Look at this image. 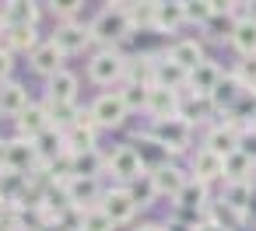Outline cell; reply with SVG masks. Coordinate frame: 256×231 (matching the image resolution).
I'll return each mask as SVG.
<instances>
[{"mask_svg":"<svg viewBox=\"0 0 256 231\" xmlns=\"http://www.w3.org/2000/svg\"><path fill=\"white\" fill-rule=\"evenodd\" d=\"M130 32H134V21L126 14V4H109L92 21V39L102 42V49H116Z\"/></svg>","mask_w":256,"mask_h":231,"instance_id":"1","label":"cell"},{"mask_svg":"<svg viewBox=\"0 0 256 231\" xmlns=\"http://www.w3.org/2000/svg\"><path fill=\"white\" fill-rule=\"evenodd\" d=\"M148 137H151L158 147H165V151H172V154H182V151H190V140H193V123H186L182 116L158 119V123H151Z\"/></svg>","mask_w":256,"mask_h":231,"instance_id":"2","label":"cell"},{"mask_svg":"<svg viewBox=\"0 0 256 231\" xmlns=\"http://www.w3.org/2000/svg\"><path fill=\"white\" fill-rule=\"evenodd\" d=\"M126 56L120 49H98L92 60H88V77L95 84H120L126 81Z\"/></svg>","mask_w":256,"mask_h":231,"instance_id":"3","label":"cell"},{"mask_svg":"<svg viewBox=\"0 0 256 231\" xmlns=\"http://www.w3.org/2000/svg\"><path fill=\"white\" fill-rule=\"evenodd\" d=\"M92 119H95V126H106V130H116V126H123V119L130 116V109H126V102H123V95L120 91H106V95H98L95 102H92Z\"/></svg>","mask_w":256,"mask_h":231,"instance_id":"4","label":"cell"},{"mask_svg":"<svg viewBox=\"0 0 256 231\" xmlns=\"http://www.w3.org/2000/svg\"><path fill=\"white\" fill-rule=\"evenodd\" d=\"M39 168H46V165H42V158L36 151V140H25V137L8 140V172H18V175L32 179Z\"/></svg>","mask_w":256,"mask_h":231,"instance_id":"5","label":"cell"},{"mask_svg":"<svg viewBox=\"0 0 256 231\" xmlns=\"http://www.w3.org/2000/svg\"><path fill=\"white\" fill-rule=\"evenodd\" d=\"M106 168H109L120 182H134V179L148 175V172H144V158H140V151H137V147H130V144L116 147V151L106 158Z\"/></svg>","mask_w":256,"mask_h":231,"instance_id":"6","label":"cell"},{"mask_svg":"<svg viewBox=\"0 0 256 231\" xmlns=\"http://www.w3.org/2000/svg\"><path fill=\"white\" fill-rule=\"evenodd\" d=\"M64 196H67V203L74 207V210H92V207H98L102 203V186H98V179H78V175H70L64 186Z\"/></svg>","mask_w":256,"mask_h":231,"instance_id":"7","label":"cell"},{"mask_svg":"<svg viewBox=\"0 0 256 231\" xmlns=\"http://www.w3.org/2000/svg\"><path fill=\"white\" fill-rule=\"evenodd\" d=\"M53 42L70 56V53H84L95 39H92V25H81V21H60L56 32H53Z\"/></svg>","mask_w":256,"mask_h":231,"instance_id":"8","label":"cell"},{"mask_svg":"<svg viewBox=\"0 0 256 231\" xmlns=\"http://www.w3.org/2000/svg\"><path fill=\"white\" fill-rule=\"evenodd\" d=\"M151 84L154 88H168V91H179L190 84V70H182L168 53L165 56H154V70H151Z\"/></svg>","mask_w":256,"mask_h":231,"instance_id":"9","label":"cell"},{"mask_svg":"<svg viewBox=\"0 0 256 231\" xmlns=\"http://www.w3.org/2000/svg\"><path fill=\"white\" fill-rule=\"evenodd\" d=\"M109 217H112V224L120 228V224H130L134 221V214H137V203H134V196L126 193V186H116V189H106V196H102V203H98Z\"/></svg>","mask_w":256,"mask_h":231,"instance_id":"10","label":"cell"},{"mask_svg":"<svg viewBox=\"0 0 256 231\" xmlns=\"http://www.w3.org/2000/svg\"><path fill=\"white\" fill-rule=\"evenodd\" d=\"M179 109H182V98H179V91H168V88H148V105H144V112L158 123V119H172V116H179Z\"/></svg>","mask_w":256,"mask_h":231,"instance_id":"11","label":"cell"},{"mask_svg":"<svg viewBox=\"0 0 256 231\" xmlns=\"http://www.w3.org/2000/svg\"><path fill=\"white\" fill-rule=\"evenodd\" d=\"M148 175H151V182H154L158 196H168V200H176V196H179V189L190 182V179H186V172H182L179 165H172V161H162V165H154Z\"/></svg>","mask_w":256,"mask_h":231,"instance_id":"12","label":"cell"},{"mask_svg":"<svg viewBox=\"0 0 256 231\" xmlns=\"http://www.w3.org/2000/svg\"><path fill=\"white\" fill-rule=\"evenodd\" d=\"M95 119H92V112L88 109H81V116H78V123L64 133L67 137V151L70 154H81V151H95Z\"/></svg>","mask_w":256,"mask_h":231,"instance_id":"13","label":"cell"},{"mask_svg":"<svg viewBox=\"0 0 256 231\" xmlns=\"http://www.w3.org/2000/svg\"><path fill=\"white\" fill-rule=\"evenodd\" d=\"M238 137H242V130L235 126V123H218V126H210V133H207V140H204V147L207 151H214L218 158H228V154H235L238 151Z\"/></svg>","mask_w":256,"mask_h":231,"instance_id":"14","label":"cell"},{"mask_svg":"<svg viewBox=\"0 0 256 231\" xmlns=\"http://www.w3.org/2000/svg\"><path fill=\"white\" fill-rule=\"evenodd\" d=\"M221 77H224V70L214 63V60H204L200 67H193L190 70V95H200V98H210V91L221 84Z\"/></svg>","mask_w":256,"mask_h":231,"instance_id":"15","label":"cell"},{"mask_svg":"<svg viewBox=\"0 0 256 231\" xmlns=\"http://www.w3.org/2000/svg\"><path fill=\"white\" fill-rule=\"evenodd\" d=\"M190 172H193V179L196 182H214V179H224V158H218L214 151H207V147H200V151H193V158H190Z\"/></svg>","mask_w":256,"mask_h":231,"instance_id":"16","label":"cell"},{"mask_svg":"<svg viewBox=\"0 0 256 231\" xmlns=\"http://www.w3.org/2000/svg\"><path fill=\"white\" fill-rule=\"evenodd\" d=\"M64 60H67V53L50 39V42H42V46L32 53V70H36V74H42V77L50 81V77H56V74L64 70Z\"/></svg>","mask_w":256,"mask_h":231,"instance_id":"17","label":"cell"},{"mask_svg":"<svg viewBox=\"0 0 256 231\" xmlns=\"http://www.w3.org/2000/svg\"><path fill=\"white\" fill-rule=\"evenodd\" d=\"M14 126H18V137H25V140H36V137H42L53 123H50V112H46V105H28L18 119H14Z\"/></svg>","mask_w":256,"mask_h":231,"instance_id":"18","label":"cell"},{"mask_svg":"<svg viewBox=\"0 0 256 231\" xmlns=\"http://www.w3.org/2000/svg\"><path fill=\"white\" fill-rule=\"evenodd\" d=\"M242 95H246V88H242L232 74H224V77H221V84L210 91V105H214V112H224V116H228Z\"/></svg>","mask_w":256,"mask_h":231,"instance_id":"19","label":"cell"},{"mask_svg":"<svg viewBox=\"0 0 256 231\" xmlns=\"http://www.w3.org/2000/svg\"><path fill=\"white\" fill-rule=\"evenodd\" d=\"M207 200H210V193H207V186L204 182H196V179H190L182 189H179V196L172 200L182 214H200V210H207Z\"/></svg>","mask_w":256,"mask_h":231,"instance_id":"20","label":"cell"},{"mask_svg":"<svg viewBox=\"0 0 256 231\" xmlns=\"http://www.w3.org/2000/svg\"><path fill=\"white\" fill-rule=\"evenodd\" d=\"M39 25V7L28 0H11L4 7V28H36Z\"/></svg>","mask_w":256,"mask_h":231,"instance_id":"21","label":"cell"},{"mask_svg":"<svg viewBox=\"0 0 256 231\" xmlns=\"http://www.w3.org/2000/svg\"><path fill=\"white\" fill-rule=\"evenodd\" d=\"M228 42H232V49L238 56H256V21L249 14H242L235 21V28H232V39Z\"/></svg>","mask_w":256,"mask_h":231,"instance_id":"22","label":"cell"},{"mask_svg":"<svg viewBox=\"0 0 256 231\" xmlns=\"http://www.w3.org/2000/svg\"><path fill=\"white\" fill-rule=\"evenodd\" d=\"M28 105H32V102H28V91H25L18 81L0 84V112H4V116H14V119H18Z\"/></svg>","mask_w":256,"mask_h":231,"instance_id":"23","label":"cell"},{"mask_svg":"<svg viewBox=\"0 0 256 231\" xmlns=\"http://www.w3.org/2000/svg\"><path fill=\"white\" fill-rule=\"evenodd\" d=\"M168 56L182 67V70H193V67H200L207 56H204V46L196 42V39H176L172 46H168Z\"/></svg>","mask_w":256,"mask_h":231,"instance_id":"24","label":"cell"},{"mask_svg":"<svg viewBox=\"0 0 256 231\" xmlns=\"http://www.w3.org/2000/svg\"><path fill=\"white\" fill-rule=\"evenodd\" d=\"M42 42H39V32L36 28H4V49L8 53H36Z\"/></svg>","mask_w":256,"mask_h":231,"instance_id":"25","label":"cell"},{"mask_svg":"<svg viewBox=\"0 0 256 231\" xmlns=\"http://www.w3.org/2000/svg\"><path fill=\"white\" fill-rule=\"evenodd\" d=\"M78 98V77L70 70H60L46 84V102H74Z\"/></svg>","mask_w":256,"mask_h":231,"instance_id":"26","label":"cell"},{"mask_svg":"<svg viewBox=\"0 0 256 231\" xmlns=\"http://www.w3.org/2000/svg\"><path fill=\"white\" fill-rule=\"evenodd\" d=\"M179 25H186L182 4H154V32H176Z\"/></svg>","mask_w":256,"mask_h":231,"instance_id":"27","label":"cell"},{"mask_svg":"<svg viewBox=\"0 0 256 231\" xmlns=\"http://www.w3.org/2000/svg\"><path fill=\"white\" fill-rule=\"evenodd\" d=\"M249 200H252V182H224V210L242 217Z\"/></svg>","mask_w":256,"mask_h":231,"instance_id":"28","label":"cell"},{"mask_svg":"<svg viewBox=\"0 0 256 231\" xmlns=\"http://www.w3.org/2000/svg\"><path fill=\"white\" fill-rule=\"evenodd\" d=\"M252 172H256V161L246 158L242 151L224 158V182H252Z\"/></svg>","mask_w":256,"mask_h":231,"instance_id":"29","label":"cell"},{"mask_svg":"<svg viewBox=\"0 0 256 231\" xmlns=\"http://www.w3.org/2000/svg\"><path fill=\"white\" fill-rule=\"evenodd\" d=\"M46 112H50V123L56 126V130H70L74 123H78V116H81V109L74 105V102H46Z\"/></svg>","mask_w":256,"mask_h":231,"instance_id":"30","label":"cell"},{"mask_svg":"<svg viewBox=\"0 0 256 231\" xmlns=\"http://www.w3.org/2000/svg\"><path fill=\"white\" fill-rule=\"evenodd\" d=\"M74 158V175L78 179H98V172H106V158L98 151H81V154H70Z\"/></svg>","mask_w":256,"mask_h":231,"instance_id":"31","label":"cell"},{"mask_svg":"<svg viewBox=\"0 0 256 231\" xmlns=\"http://www.w3.org/2000/svg\"><path fill=\"white\" fill-rule=\"evenodd\" d=\"M78 231H116V224L102 207H92V210L78 214Z\"/></svg>","mask_w":256,"mask_h":231,"instance_id":"32","label":"cell"},{"mask_svg":"<svg viewBox=\"0 0 256 231\" xmlns=\"http://www.w3.org/2000/svg\"><path fill=\"white\" fill-rule=\"evenodd\" d=\"M182 11H186V21H190V25H200V28H204V25L218 14V0H196V4H193V0H186Z\"/></svg>","mask_w":256,"mask_h":231,"instance_id":"33","label":"cell"},{"mask_svg":"<svg viewBox=\"0 0 256 231\" xmlns=\"http://www.w3.org/2000/svg\"><path fill=\"white\" fill-rule=\"evenodd\" d=\"M126 193L134 196V203H137V207H148V203H154V196H158V189H154L151 175H140V179H134V182L126 186Z\"/></svg>","mask_w":256,"mask_h":231,"instance_id":"34","label":"cell"},{"mask_svg":"<svg viewBox=\"0 0 256 231\" xmlns=\"http://www.w3.org/2000/svg\"><path fill=\"white\" fill-rule=\"evenodd\" d=\"M148 88L151 84H130V81H123V88H116V91L123 95L126 109H144L148 105Z\"/></svg>","mask_w":256,"mask_h":231,"instance_id":"35","label":"cell"},{"mask_svg":"<svg viewBox=\"0 0 256 231\" xmlns=\"http://www.w3.org/2000/svg\"><path fill=\"white\" fill-rule=\"evenodd\" d=\"M232 77H235L246 91H252V88H256V56H242V60L235 63Z\"/></svg>","mask_w":256,"mask_h":231,"instance_id":"36","label":"cell"},{"mask_svg":"<svg viewBox=\"0 0 256 231\" xmlns=\"http://www.w3.org/2000/svg\"><path fill=\"white\" fill-rule=\"evenodd\" d=\"M238 151H242L246 158H252V161H256V133H252L249 126H246V130H242V137H238Z\"/></svg>","mask_w":256,"mask_h":231,"instance_id":"37","label":"cell"},{"mask_svg":"<svg viewBox=\"0 0 256 231\" xmlns=\"http://www.w3.org/2000/svg\"><path fill=\"white\" fill-rule=\"evenodd\" d=\"M11 70H14V53H8L4 46H0V84L11 81Z\"/></svg>","mask_w":256,"mask_h":231,"instance_id":"38","label":"cell"},{"mask_svg":"<svg viewBox=\"0 0 256 231\" xmlns=\"http://www.w3.org/2000/svg\"><path fill=\"white\" fill-rule=\"evenodd\" d=\"M196 231H232L228 224H221V221H214V217H207V221H200L196 224Z\"/></svg>","mask_w":256,"mask_h":231,"instance_id":"39","label":"cell"},{"mask_svg":"<svg viewBox=\"0 0 256 231\" xmlns=\"http://www.w3.org/2000/svg\"><path fill=\"white\" fill-rule=\"evenodd\" d=\"M0 231H18V217L8 214V207H4V214H0Z\"/></svg>","mask_w":256,"mask_h":231,"instance_id":"40","label":"cell"},{"mask_svg":"<svg viewBox=\"0 0 256 231\" xmlns=\"http://www.w3.org/2000/svg\"><path fill=\"white\" fill-rule=\"evenodd\" d=\"M165 231H196V224L193 221H168Z\"/></svg>","mask_w":256,"mask_h":231,"instance_id":"41","label":"cell"},{"mask_svg":"<svg viewBox=\"0 0 256 231\" xmlns=\"http://www.w3.org/2000/svg\"><path fill=\"white\" fill-rule=\"evenodd\" d=\"M0 172H8V140H0Z\"/></svg>","mask_w":256,"mask_h":231,"instance_id":"42","label":"cell"},{"mask_svg":"<svg viewBox=\"0 0 256 231\" xmlns=\"http://www.w3.org/2000/svg\"><path fill=\"white\" fill-rule=\"evenodd\" d=\"M134 231H165V224H154V221H148V224H140V228H134Z\"/></svg>","mask_w":256,"mask_h":231,"instance_id":"43","label":"cell"},{"mask_svg":"<svg viewBox=\"0 0 256 231\" xmlns=\"http://www.w3.org/2000/svg\"><path fill=\"white\" fill-rule=\"evenodd\" d=\"M36 231H67L64 224H42V228H36Z\"/></svg>","mask_w":256,"mask_h":231,"instance_id":"44","label":"cell"},{"mask_svg":"<svg viewBox=\"0 0 256 231\" xmlns=\"http://www.w3.org/2000/svg\"><path fill=\"white\" fill-rule=\"evenodd\" d=\"M246 14H249V18H252V21H256V4H252V7H249V11H246Z\"/></svg>","mask_w":256,"mask_h":231,"instance_id":"45","label":"cell"},{"mask_svg":"<svg viewBox=\"0 0 256 231\" xmlns=\"http://www.w3.org/2000/svg\"><path fill=\"white\" fill-rule=\"evenodd\" d=\"M4 207H8V203H4V196H0V214H4Z\"/></svg>","mask_w":256,"mask_h":231,"instance_id":"46","label":"cell"},{"mask_svg":"<svg viewBox=\"0 0 256 231\" xmlns=\"http://www.w3.org/2000/svg\"><path fill=\"white\" fill-rule=\"evenodd\" d=\"M249 130H252V133H256V119H252V123H249Z\"/></svg>","mask_w":256,"mask_h":231,"instance_id":"47","label":"cell"},{"mask_svg":"<svg viewBox=\"0 0 256 231\" xmlns=\"http://www.w3.org/2000/svg\"><path fill=\"white\" fill-rule=\"evenodd\" d=\"M0 39H4V21H0Z\"/></svg>","mask_w":256,"mask_h":231,"instance_id":"48","label":"cell"},{"mask_svg":"<svg viewBox=\"0 0 256 231\" xmlns=\"http://www.w3.org/2000/svg\"><path fill=\"white\" fill-rule=\"evenodd\" d=\"M252 98H256V88H252Z\"/></svg>","mask_w":256,"mask_h":231,"instance_id":"49","label":"cell"}]
</instances>
